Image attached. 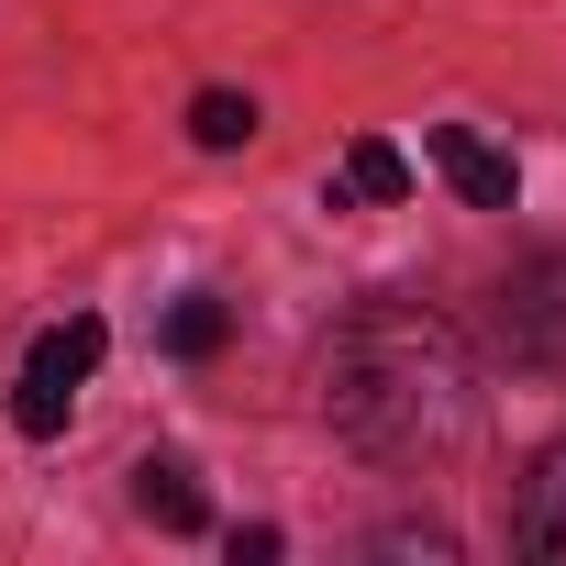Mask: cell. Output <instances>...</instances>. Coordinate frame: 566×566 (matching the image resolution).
I'll use <instances>...</instances> for the list:
<instances>
[{"mask_svg": "<svg viewBox=\"0 0 566 566\" xmlns=\"http://www.w3.org/2000/svg\"><path fill=\"white\" fill-rule=\"evenodd\" d=\"M323 411L378 467H422V455L467 444V422H478L467 334L444 312H422V301H367L323 356Z\"/></svg>", "mask_w": 566, "mask_h": 566, "instance_id": "1", "label": "cell"}, {"mask_svg": "<svg viewBox=\"0 0 566 566\" xmlns=\"http://www.w3.org/2000/svg\"><path fill=\"white\" fill-rule=\"evenodd\" d=\"M101 312H67L56 334H34V356H23V389H12V422L45 444V433H67V400H78V378L101 367Z\"/></svg>", "mask_w": 566, "mask_h": 566, "instance_id": "2", "label": "cell"}, {"mask_svg": "<svg viewBox=\"0 0 566 566\" xmlns=\"http://www.w3.org/2000/svg\"><path fill=\"white\" fill-rule=\"evenodd\" d=\"M511 356L522 367H566V255L511 277Z\"/></svg>", "mask_w": 566, "mask_h": 566, "instance_id": "3", "label": "cell"}, {"mask_svg": "<svg viewBox=\"0 0 566 566\" xmlns=\"http://www.w3.org/2000/svg\"><path fill=\"white\" fill-rule=\"evenodd\" d=\"M422 156L455 178V200H467V211H511V189H522V178H511V156H500L489 134H467V123H433V134H422Z\"/></svg>", "mask_w": 566, "mask_h": 566, "instance_id": "4", "label": "cell"}, {"mask_svg": "<svg viewBox=\"0 0 566 566\" xmlns=\"http://www.w3.org/2000/svg\"><path fill=\"white\" fill-rule=\"evenodd\" d=\"M511 533H522V555L566 566V444H555V455H533V478H522V511H511Z\"/></svg>", "mask_w": 566, "mask_h": 566, "instance_id": "5", "label": "cell"}, {"mask_svg": "<svg viewBox=\"0 0 566 566\" xmlns=\"http://www.w3.org/2000/svg\"><path fill=\"white\" fill-rule=\"evenodd\" d=\"M134 511H145L156 533H200V478H189L178 455H145V467H134Z\"/></svg>", "mask_w": 566, "mask_h": 566, "instance_id": "6", "label": "cell"}, {"mask_svg": "<svg viewBox=\"0 0 566 566\" xmlns=\"http://www.w3.org/2000/svg\"><path fill=\"white\" fill-rule=\"evenodd\" d=\"M345 189H356V200H411V156H400L389 134H356V145H345Z\"/></svg>", "mask_w": 566, "mask_h": 566, "instance_id": "7", "label": "cell"}, {"mask_svg": "<svg viewBox=\"0 0 566 566\" xmlns=\"http://www.w3.org/2000/svg\"><path fill=\"white\" fill-rule=\"evenodd\" d=\"M189 145H211V156L255 145V101H244V90H200V101H189Z\"/></svg>", "mask_w": 566, "mask_h": 566, "instance_id": "8", "label": "cell"}, {"mask_svg": "<svg viewBox=\"0 0 566 566\" xmlns=\"http://www.w3.org/2000/svg\"><path fill=\"white\" fill-rule=\"evenodd\" d=\"M222 345H233V312H222L211 290H189V301L167 312V356H189V367H200V356H222Z\"/></svg>", "mask_w": 566, "mask_h": 566, "instance_id": "9", "label": "cell"}]
</instances>
